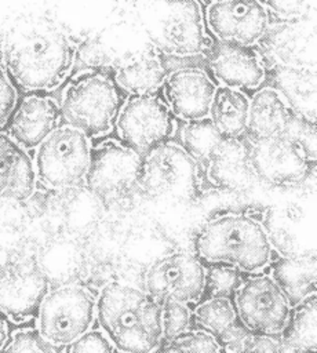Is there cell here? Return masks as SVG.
Masks as SVG:
<instances>
[{
    "mask_svg": "<svg viewBox=\"0 0 317 353\" xmlns=\"http://www.w3.org/2000/svg\"><path fill=\"white\" fill-rule=\"evenodd\" d=\"M165 76L167 72L160 54L149 50L123 62L116 70L114 81L117 87L131 95L154 94L163 87Z\"/></svg>",
    "mask_w": 317,
    "mask_h": 353,
    "instance_id": "cb8c5ba5",
    "label": "cell"
},
{
    "mask_svg": "<svg viewBox=\"0 0 317 353\" xmlns=\"http://www.w3.org/2000/svg\"><path fill=\"white\" fill-rule=\"evenodd\" d=\"M283 350H316V294L292 307L287 325L278 335Z\"/></svg>",
    "mask_w": 317,
    "mask_h": 353,
    "instance_id": "484cf974",
    "label": "cell"
},
{
    "mask_svg": "<svg viewBox=\"0 0 317 353\" xmlns=\"http://www.w3.org/2000/svg\"><path fill=\"white\" fill-rule=\"evenodd\" d=\"M248 97L237 88L218 85L209 105L208 119L225 138H240L247 131Z\"/></svg>",
    "mask_w": 317,
    "mask_h": 353,
    "instance_id": "d4e9b609",
    "label": "cell"
},
{
    "mask_svg": "<svg viewBox=\"0 0 317 353\" xmlns=\"http://www.w3.org/2000/svg\"><path fill=\"white\" fill-rule=\"evenodd\" d=\"M243 272L226 263H207L204 296H233L243 281Z\"/></svg>",
    "mask_w": 317,
    "mask_h": 353,
    "instance_id": "83f0119b",
    "label": "cell"
},
{
    "mask_svg": "<svg viewBox=\"0 0 317 353\" xmlns=\"http://www.w3.org/2000/svg\"><path fill=\"white\" fill-rule=\"evenodd\" d=\"M205 19L219 41L254 46L267 30L269 12L260 0H211Z\"/></svg>",
    "mask_w": 317,
    "mask_h": 353,
    "instance_id": "5bb4252c",
    "label": "cell"
},
{
    "mask_svg": "<svg viewBox=\"0 0 317 353\" xmlns=\"http://www.w3.org/2000/svg\"><path fill=\"white\" fill-rule=\"evenodd\" d=\"M59 105L50 97L29 94L17 102L8 120V134L26 150L34 149L59 123Z\"/></svg>",
    "mask_w": 317,
    "mask_h": 353,
    "instance_id": "d6986e66",
    "label": "cell"
},
{
    "mask_svg": "<svg viewBox=\"0 0 317 353\" xmlns=\"http://www.w3.org/2000/svg\"><path fill=\"white\" fill-rule=\"evenodd\" d=\"M291 112L287 99L278 90L260 88L248 102L247 131L252 139L280 135Z\"/></svg>",
    "mask_w": 317,
    "mask_h": 353,
    "instance_id": "7402d4cb",
    "label": "cell"
},
{
    "mask_svg": "<svg viewBox=\"0 0 317 353\" xmlns=\"http://www.w3.org/2000/svg\"><path fill=\"white\" fill-rule=\"evenodd\" d=\"M120 106L116 81L105 73L87 70L66 85L59 110L66 124L96 138L112 130Z\"/></svg>",
    "mask_w": 317,
    "mask_h": 353,
    "instance_id": "277c9868",
    "label": "cell"
},
{
    "mask_svg": "<svg viewBox=\"0 0 317 353\" xmlns=\"http://www.w3.org/2000/svg\"><path fill=\"white\" fill-rule=\"evenodd\" d=\"M34 149L36 179L44 188L63 190L84 181L91 143L79 128L66 123L58 124Z\"/></svg>",
    "mask_w": 317,
    "mask_h": 353,
    "instance_id": "8992f818",
    "label": "cell"
},
{
    "mask_svg": "<svg viewBox=\"0 0 317 353\" xmlns=\"http://www.w3.org/2000/svg\"><path fill=\"white\" fill-rule=\"evenodd\" d=\"M192 309L189 303L176 299H163L160 307L163 342H167L189 328Z\"/></svg>",
    "mask_w": 317,
    "mask_h": 353,
    "instance_id": "f546056e",
    "label": "cell"
},
{
    "mask_svg": "<svg viewBox=\"0 0 317 353\" xmlns=\"http://www.w3.org/2000/svg\"><path fill=\"white\" fill-rule=\"evenodd\" d=\"M141 161L142 154L127 143L103 141L91 148L84 183L105 205L125 203L138 190Z\"/></svg>",
    "mask_w": 317,
    "mask_h": 353,
    "instance_id": "52a82bcc",
    "label": "cell"
},
{
    "mask_svg": "<svg viewBox=\"0 0 317 353\" xmlns=\"http://www.w3.org/2000/svg\"><path fill=\"white\" fill-rule=\"evenodd\" d=\"M205 268L192 254L178 251L157 259L145 273V291L157 298L197 303L204 296Z\"/></svg>",
    "mask_w": 317,
    "mask_h": 353,
    "instance_id": "4fadbf2b",
    "label": "cell"
},
{
    "mask_svg": "<svg viewBox=\"0 0 317 353\" xmlns=\"http://www.w3.org/2000/svg\"><path fill=\"white\" fill-rule=\"evenodd\" d=\"M76 52L70 36L45 18L21 22L7 33L1 47L6 72L28 92L59 87L74 65Z\"/></svg>",
    "mask_w": 317,
    "mask_h": 353,
    "instance_id": "6da1fadb",
    "label": "cell"
},
{
    "mask_svg": "<svg viewBox=\"0 0 317 353\" xmlns=\"http://www.w3.org/2000/svg\"><path fill=\"white\" fill-rule=\"evenodd\" d=\"M33 159L8 132L0 131V200L23 201L36 189Z\"/></svg>",
    "mask_w": 317,
    "mask_h": 353,
    "instance_id": "ffe728a7",
    "label": "cell"
},
{
    "mask_svg": "<svg viewBox=\"0 0 317 353\" xmlns=\"http://www.w3.org/2000/svg\"><path fill=\"white\" fill-rule=\"evenodd\" d=\"M47 291L48 281L36 265H10L0 270V313L14 323L32 320Z\"/></svg>",
    "mask_w": 317,
    "mask_h": 353,
    "instance_id": "9a60e30c",
    "label": "cell"
},
{
    "mask_svg": "<svg viewBox=\"0 0 317 353\" xmlns=\"http://www.w3.org/2000/svg\"><path fill=\"white\" fill-rule=\"evenodd\" d=\"M196 186L203 192L244 193L252 189L258 179L249 161V146L240 138L222 137L196 165Z\"/></svg>",
    "mask_w": 317,
    "mask_h": 353,
    "instance_id": "8fae6325",
    "label": "cell"
},
{
    "mask_svg": "<svg viewBox=\"0 0 317 353\" xmlns=\"http://www.w3.org/2000/svg\"><path fill=\"white\" fill-rule=\"evenodd\" d=\"M68 352H116V347L102 330H88L65 347Z\"/></svg>",
    "mask_w": 317,
    "mask_h": 353,
    "instance_id": "d6a6232c",
    "label": "cell"
},
{
    "mask_svg": "<svg viewBox=\"0 0 317 353\" xmlns=\"http://www.w3.org/2000/svg\"><path fill=\"white\" fill-rule=\"evenodd\" d=\"M265 6L281 18L294 19L305 12L306 0H265Z\"/></svg>",
    "mask_w": 317,
    "mask_h": 353,
    "instance_id": "d590c367",
    "label": "cell"
},
{
    "mask_svg": "<svg viewBox=\"0 0 317 353\" xmlns=\"http://www.w3.org/2000/svg\"><path fill=\"white\" fill-rule=\"evenodd\" d=\"M57 350L44 338L37 330L23 328L15 331L3 347V352H54Z\"/></svg>",
    "mask_w": 317,
    "mask_h": 353,
    "instance_id": "1f68e13d",
    "label": "cell"
},
{
    "mask_svg": "<svg viewBox=\"0 0 317 353\" xmlns=\"http://www.w3.org/2000/svg\"><path fill=\"white\" fill-rule=\"evenodd\" d=\"M160 307L147 291L112 281L96 296L95 320L116 350L156 352L163 342Z\"/></svg>",
    "mask_w": 317,
    "mask_h": 353,
    "instance_id": "7a4b0ae2",
    "label": "cell"
},
{
    "mask_svg": "<svg viewBox=\"0 0 317 353\" xmlns=\"http://www.w3.org/2000/svg\"><path fill=\"white\" fill-rule=\"evenodd\" d=\"M249 161L258 182L274 188H292L303 182L314 161L283 135L252 139Z\"/></svg>",
    "mask_w": 317,
    "mask_h": 353,
    "instance_id": "7c38bea8",
    "label": "cell"
},
{
    "mask_svg": "<svg viewBox=\"0 0 317 353\" xmlns=\"http://www.w3.org/2000/svg\"><path fill=\"white\" fill-rule=\"evenodd\" d=\"M280 135L294 142L310 160L316 161V125L311 120L291 112Z\"/></svg>",
    "mask_w": 317,
    "mask_h": 353,
    "instance_id": "4dcf8cb0",
    "label": "cell"
},
{
    "mask_svg": "<svg viewBox=\"0 0 317 353\" xmlns=\"http://www.w3.org/2000/svg\"><path fill=\"white\" fill-rule=\"evenodd\" d=\"M196 181V161L182 145L164 141L142 154L138 190L149 197L187 196Z\"/></svg>",
    "mask_w": 317,
    "mask_h": 353,
    "instance_id": "9c48e42d",
    "label": "cell"
},
{
    "mask_svg": "<svg viewBox=\"0 0 317 353\" xmlns=\"http://www.w3.org/2000/svg\"><path fill=\"white\" fill-rule=\"evenodd\" d=\"M238 352H281V342L276 335L248 332L241 339Z\"/></svg>",
    "mask_w": 317,
    "mask_h": 353,
    "instance_id": "e575fe53",
    "label": "cell"
},
{
    "mask_svg": "<svg viewBox=\"0 0 317 353\" xmlns=\"http://www.w3.org/2000/svg\"><path fill=\"white\" fill-rule=\"evenodd\" d=\"M164 101L176 119L194 121L208 117L216 85L208 73L196 66L178 68L163 83Z\"/></svg>",
    "mask_w": 317,
    "mask_h": 353,
    "instance_id": "2e32d148",
    "label": "cell"
},
{
    "mask_svg": "<svg viewBox=\"0 0 317 353\" xmlns=\"http://www.w3.org/2000/svg\"><path fill=\"white\" fill-rule=\"evenodd\" d=\"M114 121L121 141L139 154L167 141L176 128L175 116L156 94L131 95L120 106Z\"/></svg>",
    "mask_w": 317,
    "mask_h": 353,
    "instance_id": "30bf717a",
    "label": "cell"
},
{
    "mask_svg": "<svg viewBox=\"0 0 317 353\" xmlns=\"http://www.w3.org/2000/svg\"><path fill=\"white\" fill-rule=\"evenodd\" d=\"M160 36L163 47L172 55L194 57L207 48L203 17L196 0H167L161 10Z\"/></svg>",
    "mask_w": 317,
    "mask_h": 353,
    "instance_id": "e0dca14e",
    "label": "cell"
},
{
    "mask_svg": "<svg viewBox=\"0 0 317 353\" xmlns=\"http://www.w3.org/2000/svg\"><path fill=\"white\" fill-rule=\"evenodd\" d=\"M222 138L208 117L194 121H186L181 139L183 149L193 157L196 165H200Z\"/></svg>",
    "mask_w": 317,
    "mask_h": 353,
    "instance_id": "4316f807",
    "label": "cell"
},
{
    "mask_svg": "<svg viewBox=\"0 0 317 353\" xmlns=\"http://www.w3.org/2000/svg\"><path fill=\"white\" fill-rule=\"evenodd\" d=\"M7 339H8L7 319L0 313V350H3L4 345L7 343Z\"/></svg>",
    "mask_w": 317,
    "mask_h": 353,
    "instance_id": "8d00e7d4",
    "label": "cell"
},
{
    "mask_svg": "<svg viewBox=\"0 0 317 353\" xmlns=\"http://www.w3.org/2000/svg\"><path fill=\"white\" fill-rule=\"evenodd\" d=\"M95 305L94 294L80 284L48 290L37 307L36 330L57 350H65L92 327Z\"/></svg>",
    "mask_w": 317,
    "mask_h": 353,
    "instance_id": "5b68a950",
    "label": "cell"
},
{
    "mask_svg": "<svg viewBox=\"0 0 317 353\" xmlns=\"http://www.w3.org/2000/svg\"><path fill=\"white\" fill-rule=\"evenodd\" d=\"M18 102V92L14 81L0 65V128L7 125L15 105Z\"/></svg>",
    "mask_w": 317,
    "mask_h": 353,
    "instance_id": "836d02e7",
    "label": "cell"
},
{
    "mask_svg": "<svg viewBox=\"0 0 317 353\" xmlns=\"http://www.w3.org/2000/svg\"><path fill=\"white\" fill-rule=\"evenodd\" d=\"M232 301L240 323L255 334L278 336L292 310L278 284L263 272L244 277Z\"/></svg>",
    "mask_w": 317,
    "mask_h": 353,
    "instance_id": "ba28073f",
    "label": "cell"
},
{
    "mask_svg": "<svg viewBox=\"0 0 317 353\" xmlns=\"http://www.w3.org/2000/svg\"><path fill=\"white\" fill-rule=\"evenodd\" d=\"M203 263H226L240 272H263L273 261V245L260 218L249 212H226L211 218L194 241Z\"/></svg>",
    "mask_w": 317,
    "mask_h": 353,
    "instance_id": "3957f363",
    "label": "cell"
},
{
    "mask_svg": "<svg viewBox=\"0 0 317 353\" xmlns=\"http://www.w3.org/2000/svg\"><path fill=\"white\" fill-rule=\"evenodd\" d=\"M209 68L221 85L237 90L258 88L265 80V66L252 46L222 43L209 57Z\"/></svg>",
    "mask_w": 317,
    "mask_h": 353,
    "instance_id": "ac0fdd59",
    "label": "cell"
},
{
    "mask_svg": "<svg viewBox=\"0 0 317 353\" xmlns=\"http://www.w3.org/2000/svg\"><path fill=\"white\" fill-rule=\"evenodd\" d=\"M164 352H223L218 338L209 331L185 330L160 347Z\"/></svg>",
    "mask_w": 317,
    "mask_h": 353,
    "instance_id": "f1b7e54d",
    "label": "cell"
},
{
    "mask_svg": "<svg viewBox=\"0 0 317 353\" xmlns=\"http://www.w3.org/2000/svg\"><path fill=\"white\" fill-rule=\"evenodd\" d=\"M196 323L215 335L223 350L238 352L241 339L249 332L238 320L229 296H208L192 312Z\"/></svg>",
    "mask_w": 317,
    "mask_h": 353,
    "instance_id": "44dd1931",
    "label": "cell"
},
{
    "mask_svg": "<svg viewBox=\"0 0 317 353\" xmlns=\"http://www.w3.org/2000/svg\"><path fill=\"white\" fill-rule=\"evenodd\" d=\"M270 276L287 296L291 307L316 294V258L313 254L283 256L270 262Z\"/></svg>",
    "mask_w": 317,
    "mask_h": 353,
    "instance_id": "603a6c76",
    "label": "cell"
}]
</instances>
